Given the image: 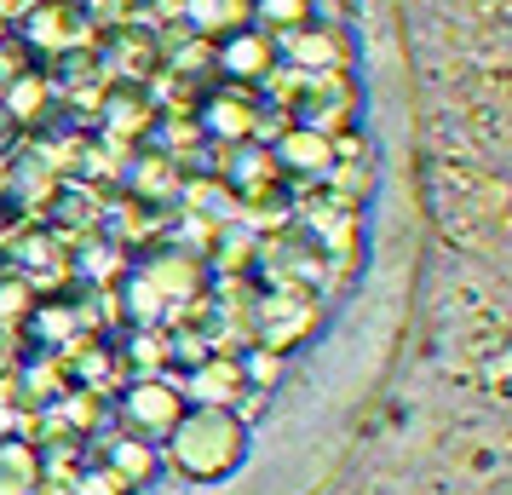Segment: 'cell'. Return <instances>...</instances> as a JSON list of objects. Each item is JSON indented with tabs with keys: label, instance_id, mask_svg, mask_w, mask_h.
Masks as SVG:
<instances>
[{
	"label": "cell",
	"instance_id": "obj_7",
	"mask_svg": "<svg viewBox=\"0 0 512 495\" xmlns=\"http://www.w3.org/2000/svg\"><path fill=\"white\" fill-rule=\"evenodd\" d=\"M277 52H282V64H294V70H305V75L346 70V58H351L346 29L328 24V18H305V24L282 29V35H277Z\"/></svg>",
	"mask_w": 512,
	"mask_h": 495
},
{
	"label": "cell",
	"instance_id": "obj_1",
	"mask_svg": "<svg viewBox=\"0 0 512 495\" xmlns=\"http://www.w3.org/2000/svg\"><path fill=\"white\" fill-rule=\"evenodd\" d=\"M162 444H167V461L185 472L190 484H219L248 461V426L225 403H196L173 421Z\"/></svg>",
	"mask_w": 512,
	"mask_h": 495
},
{
	"label": "cell",
	"instance_id": "obj_10",
	"mask_svg": "<svg viewBox=\"0 0 512 495\" xmlns=\"http://www.w3.org/2000/svg\"><path fill=\"white\" fill-rule=\"evenodd\" d=\"M179 24H185L190 35H208V41H219V35H231V29L254 24V6H248V0H185Z\"/></svg>",
	"mask_w": 512,
	"mask_h": 495
},
{
	"label": "cell",
	"instance_id": "obj_2",
	"mask_svg": "<svg viewBox=\"0 0 512 495\" xmlns=\"http://www.w3.org/2000/svg\"><path fill=\"white\" fill-rule=\"evenodd\" d=\"M12 29H18L41 58H58V52L93 47V41H98V24L87 18V6H81V0H29L24 12L12 18Z\"/></svg>",
	"mask_w": 512,
	"mask_h": 495
},
{
	"label": "cell",
	"instance_id": "obj_17",
	"mask_svg": "<svg viewBox=\"0 0 512 495\" xmlns=\"http://www.w3.org/2000/svg\"><path fill=\"white\" fill-rule=\"evenodd\" d=\"M6 29H12V18H6V12H0V35H6Z\"/></svg>",
	"mask_w": 512,
	"mask_h": 495
},
{
	"label": "cell",
	"instance_id": "obj_4",
	"mask_svg": "<svg viewBox=\"0 0 512 495\" xmlns=\"http://www.w3.org/2000/svg\"><path fill=\"white\" fill-rule=\"evenodd\" d=\"M190 409L185 392H173L167 380L156 375H139L133 386H121V398H116V421L121 432H133V438H150V444H162L167 432H173V421Z\"/></svg>",
	"mask_w": 512,
	"mask_h": 495
},
{
	"label": "cell",
	"instance_id": "obj_15",
	"mask_svg": "<svg viewBox=\"0 0 512 495\" xmlns=\"http://www.w3.org/2000/svg\"><path fill=\"white\" fill-rule=\"evenodd\" d=\"M70 495H133V484H127L121 472H110L104 461H93V467H81V472H75Z\"/></svg>",
	"mask_w": 512,
	"mask_h": 495
},
{
	"label": "cell",
	"instance_id": "obj_5",
	"mask_svg": "<svg viewBox=\"0 0 512 495\" xmlns=\"http://www.w3.org/2000/svg\"><path fill=\"white\" fill-rule=\"evenodd\" d=\"M259 116H265V98L242 81H219V87H202V104H196V127L202 139L213 144H236V139H254Z\"/></svg>",
	"mask_w": 512,
	"mask_h": 495
},
{
	"label": "cell",
	"instance_id": "obj_9",
	"mask_svg": "<svg viewBox=\"0 0 512 495\" xmlns=\"http://www.w3.org/2000/svg\"><path fill=\"white\" fill-rule=\"evenodd\" d=\"M190 398L196 403H242L248 398V380H242V357L231 352H208L196 369H190Z\"/></svg>",
	"mask_w": 512,
	"mask_h": 495
},
{
	"label": "cell",
	"instance_id": "obj_12",
	"mask_svg": "<svg viewBox=\"0 0 512 495\" xmlns=\"http://www.w3.org/2000/svg\"><path fill=\"white\" fill-rule=\"evenodd\" d=\"M127 185H133V196H139V202H156V208H167V202L179 196V185H185V173H179V162H167L162 150H150V156H133Z\"/></svg>",
	"mask_w": 512,
	"mask_h": 495
},
{
	"label": "cell",
	"instance_id": "obj_6",
	"mask_svg": "<svg viewBox=\"0 0 512 495\" xmlns=\"http://www.w3.org/2000/svg\"><path fill=\"white\" fill-rule=\"evenodd\" d=\"M277 64H282L277 35H271V29H259V24H242V29H231V35H219V41H213V75H225V81L259 87Z\"/></svg>",
	"mask_w": 512,
	"mask_h": 495
},
{
	"label": "cell",
	"instance_id": "obj_3",
	"mask_svg": "<svg viewBox=\"0 0 512 495\" xmlns=\"http://www.w3.org/2000/svg\"><path fill=\"white\" fill-rule=\"evenodd\" d=\"M357 110H363V93H357L351 70H323V75H305L294 121L317 127V133H328V139H340V133L357 127Z\"/></svg>",
	"mask_w": 512,
	"mask_h": 495
},
{
	"label": "cell",
	"instance_id": "obj_13",
	"mask_svg": "<svg viewBox=\"0 0 512 495\" xmlns=\"http://www.w3.org/2000/svg\"><path fill=\"white\" fill-rule=\"evenodd\" d=\"M98 461H104L110 472H121V478H127L133 490L156 478V444H150V438H133V432H121V438H110Z\"/></svg>",
	"mask_w": 512,
	"mask_h": 495
},
{
	"label": "cell",
	"instance_id": "obj_8",
	"mask_svg": "<svg viewBox=\"0 0 512 495\" xmlns=\"http://www.w3.org/2000/svg\"><path fill=\"white\" fill-rule=\"evenodd\" d=\"M271 156H277L282 179L294 173V179H328V167H334V139L317 133V127H305V121H282V133L271 139Z\"/></svg>",
	"mask_w": 512,
	"mask_h": 495
},
{
	"label": "cell",
	"instance_id": "obj_11",
	"mask_svg": "<svg viewBox=\"0 0 512 495\" xmlns=\"http://www.w3.org/2000/svg\"><path fill=\"white\" fill-rule=\"evenodd\" d=\"M29 490H41V449L18 432H0V495H29Z\"/></svg>",
	"mask_w": 512,
	"mask_h": 495
},
{
	"label": "cell",
	"instance_id": "obj_16",
	"mask_svg": "<svg viewBox=\"0 0 512 495\" xmlns=\"http://www.w3.org/2000/svg\"><path fill=\"white\" fill-rule=\"evenodd\" d=\"M24 311H29V283H24V271L0 265V323H6V317H24Z\"/></svg>",
	"mask_w": 512,
	"mask_h": 495
},
{
	"label": "cell",
	"instance_id": "obj_14",
	"mask_svg": "<svg viewBox=\"0 0 512 495\" xmlns=\"http://www.w3.org/2000/svg\"><path fill=\"white\" fill-rule=\"evenodd\" d=\"M29 70H41V52L29 47L18 29H6V35H0V87H12V81L29 75Z\"/></svg>",
	"mask_w": 512,
	"mask_h": 495
}]
</instances>
